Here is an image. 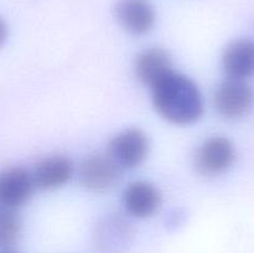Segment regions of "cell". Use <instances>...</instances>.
Masks as SVG:
<instances>
[{"label": "cell", "mask_w": 254, "mask_h": 253, "mask_svg": "<svg viewBox=\"0 0 254 253\" xmlns=\"http://www.w3.org/2000/svg\"><path fill=\"white\" fill-rule=\"evenodd\" d=\"M150 89L156 112L169 123L188 126L202 116V94L190 77L171 71Z\"/></svg>", "instance_id": "obj_1"}, {"label": "cell", "mask_w": 254, "mask_h": 253, "mask_svg": "<svg viewBox=\"0 0 254 253\" xmlns=\"http://www.w3.org/2000/svg\"><path fill=\"white\" fill-rule=\"evenodd\" d=\"M149 149L148 135L138 128H129L112 139L108 155L122 169H133L145 160Z\"/></svg>", "instance_id": "obj_2"}, {"label": "cell", "mask_w": 254, "mask_h": 253, "mask_svg": "<svg viewBox=\"0 0 254 253\" xmlns=\"http://www.w3.org/2000/svg\"><path fill=\"white\" fill-rule=\"evenodd\" d=\"M235 159L236 150L232 141L226 136H212L198 148L195 165L202 175L216 176L227 171Z\"/></svg>", "instance_id": "obj_3"}, {"label": "cell", "mask_w": 254, "mask_h": 253, "mask_svg": "<svg viewBox=\"0 0 254 253\" xmlns=\"http://www.w3.org/2000/svg\"><path fill=\"white\" fill-rule=\"evenodd\" d=\"M122 168L109 155H92L79 166L78 176L82 185L93 192L109 190L118 183Z\"/></svg>", "instance_id": "obj_4"}, {"label": "cell", "mask_w": 254, "mask_h": 253, "mask_svg": "<svg viewBox=\"0 0 254 253\" xmlns=\"http://www.w3.org/2000/svg\"><path fill=\"white\" fill-rule=\"evenodd\" d=\"M254 102L253 89L246 81L227 79L220 84L215 93V107L218 114L227 119L246 116Z\"/></svg>", "instance_id": "obj_5"}, {"label": "cell", "mask_w": 254, "mask_h": 253, "mask_svg": "<svg viewBox=\"0 0 254 253\" xmlns=\"http://www.w3.org/2000/svg\"><path fill=\"white\" fill-rule=\"evenodd\" d=\"M35 189L31 171L21 166L6 169L0 173V206L16 210L31 198Z\"/></svg>", "instance_id": "obj_6"}, {"label": "cell", "mask_w": 254, "mask_h": 253, "mask_svg": "<svg viewBox=\"0 0 254 253\" xmlns=\"http://www.w3.org/2000/svg\"><path fill=\"white\" fill-rule=\"evenodd\" d=\"M116 17L124 30L133 35H144L155 25L156 12L149 0H118Z\"/></svg>", "instance_id": "obj_7"}, {"label": "cell", "mask_w": 254, "mask_h": 253, "mask_svg": "<svg viewBox=\"0 0 254 253\" xmlns=\"http://www.w3.org/2000/svg\"><path fill=\"white\" fill-rule=\"evenodd\" d=\"M30 171L35 188L40 190H56L71 180L74 169L67 156L51 155L41 159Z\"/></svg>", "instance_id": "obj_8"}, {"label": "cell", "mask_w": 254, "mask_h": 253, "mask_svg": "<svg viewBox=\"0 0 254 253\" xmlns=\"http://www.w3.org/2000/svg\"><path fill=\"white\" fill-rule=\"evenodd\" d=\"M160 191L148 181H135L124 190L123 206L127 212L134 217H150L160 208Z\"/></svg>", "instance_id": "obj_9"}, {"label": "cell", "mask_w": 254, "mask_h": 253, "mask_svg": "<svg viewBox=\"0 0 254 253\" xmlns=\"http://www.w3.org/2000/svg\"><path fill=\"white\" fill-rule=\"evenodd\" d=\"M222 67L228 79L246 81L254 76V41L236 40L226 47Z\"/></svg>", "instance_id": "obj_10"}, {"label": "cell", "mask_w": 254, "mask_h": 253, "mask_svg": "<svg viewBox=\"0 0 254 253\" xmlns=\"http://www.w3.org/2000/svg\"><path fill=\"white\" fill-rule=\"evenodd\" d=\"M171 71L174 69L170 55L161 47L144 50L135 60L136 77L141 83L150 88L168 76Z\"/></svg>", "instance_id": "obj_11"}, {"label": "cell", "mask_w": 254, "mask_h": 253, "mask_svg": "<svg viewBox=\"0 0 254 253\" xmlns=\"http://www.w3.org/2000/svg\"><path fill=\"white\" fill-rule=\"evenodd\" d=\"M130 227L121 217H109L99 226L96 240L104 253H118L126 248L130 240Z\"/></svg>", "instance_id": "obj_12"}, {"label": "cell", "mask_w": 254, "mask_h": 253, "mask_svg": "<svg viewBox=\"0 0 254 253\" xmlns=\"http://www.w3.org/2000/svg\"><path fill=\"white\" fill-rule=\"evenodd\" d=\"M21 218L16 210L0 206V248L11 247L21 235Z\"/></svg>", "instance_id": "obj_13"}, {"label": "cell", "mask_w": 254, "mask_h": 253, "mask_svg": "<svg viewBox=\"0 0 254 253\" xmlns=\"http://www.w3.org/2000/svg\"><path fill=\"white\" fill-rule=\"evenodd\" d=\"M7 35H9V27H7L6 21L0 16V47L5 44L7 40Z\"/></svg>", "instance_id": "obj_14"}, {"label": "cell", "mask_w": 254, "mask_h": 253, "mask_svg": "<svg viewBox=\"0 0 254 253\" xmlns=\"http://www.w3.org/2000/svg\"><path fill=\"white\" fill-rule=\"evenodd\" d=\"M0 253H20V252L11 247H6V248H0Z\"/></svg>", "instance_id": "obj_15"}]
</instances>
